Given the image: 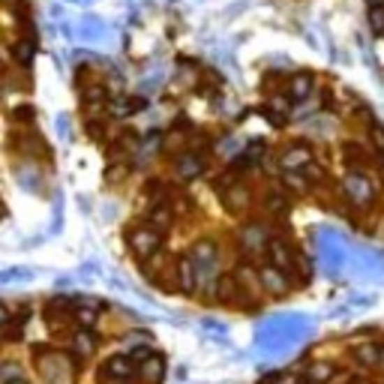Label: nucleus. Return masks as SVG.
Wrapping results in <instances>:
<instances>
[{
  "instance_id": "nucleus-8",
  "label": "nucleus",
  "mask_w": 384,
  "mask_h": 384,
  "mask_svg": "<svg viewBox=\"0 0 384 384\" xmlns=\"http://www.w3.org/2000/svg\"><path fill=\"white\" fill-rule=\"evenodd\" d=\"M201 171H205V163H201L198 156H192V154H184L177 159V175L184 177V180H192V177H198Z\"/></svg>"
},
{
  "instance_id": "nucleus-15",
  "label": "nucleus",
  "mask_w": 384,
  "mask_h": 384,
  "mask_svg": "<svg viewBox=\"0 0 384 384\" xmlns=\"http://www.w3.org/2000/svg\"><path fill=\"white\" fill-rule=\"evenodd\" d=\"M73 342H75V348L82 351V355H90V351L96 348V339H94V333H90V330H78Z\"/></svg>"
},
{
  "instance_id": "nucleus-17",
  "label": "nucleus",
  "mask_w": 384,
  "mask_h": 384,
  "mask_svg": "<svg viewBox=\"0 0 384 384\" xmlns=\"http://www.w3.org/2000/svg\"><path fill=\"white\" fill-rule=\"evenodd\" d=\"M369 27L376 30V34H384V6H369Z\"/></svg>"
},
{
  "instance_id": "nucleus-22",
  "label": "nucleus",
  "mask_w": 384,
  "mask_h": 384,
  "mask_svg": "<svg viewBox=\"0 0 384 384\" xmlns=\"http://www.w3.org/2000/svg\"><path fill=\"white\" fill-rule=\"evenodd\" d=\"M30 52H34V48H30V45H27V48H24V45H18V52H15V54H18V60H22V64H27Z\"/></svg>"
},
{
  "instance_id": "nucleus-4",
  "label": "nucleus",
  "mask_w": 384,
  "mask_h": 384,
  "mask_svg": "<svg viewBox=\"0 0 384 384\" xmlns=\"http://www.w3.org/2000/svg\"><path fill=\"white\" fill-rule=\"evenodd\" d=\"M177 282H180V291L184 295H192L198 288V265L192 256H180L177 261Z\"/></svg>"
},
{
  "instance_id": "nucleus-16",
  "label": "nucleus",
  "mask_w": 384,
  "mask_h": 384,
  "mask_svg": "<svg viewBox=\"0 0 384 384\" xmlns=\"http://www.w3.org/2000/svg\"><path fill=\"white\" fill-rule=\"evenodd\" d=\"M330 376H333V372H330L327 363H316V367L309 369V381H312V384H325Z\"/></svg>"
},
{
  "instance_id": "nucleus-12",
  "label": "nucleus",
  "mask_w": 384,
  "mask_h": 384,
  "mask_svg": "<svg viewBox=\"0 0 384 384\" xmlns=\"http://www.w3.org/2000/svg\"><path fill=\"white\" fill-rule=\"evenodd\" d=\"M141 372H147L150 384H159V381H163V372H165V360L159 357V355H154V357L145 363V367H141Z\"/></svg>"
},
{
  "instance_id": "nucleus-9",
  "label": "nucleus",
  "mask_w": 384,
  "mask_h": 384,
  "mask_svg": "<svg viewBox=\"0 0 384 384\" xmlns=\"http://www.w3.org/2000/svg\"><path fill=\"white\" fill-rule=\"evenodd\" d=\"M312 94V75L309 73H297L295 78H291V84H288V96L291 99H307Z\"/></svg>"
},
{
  "instance_id": "nucleus-24",
  "label": "nucleus",
  "mask_w": 384,
  "mask_h": 384,
  "mask_svg": "<svg viewBox=\"0 0 384 384\" xmlns=\"http://www.w3.org/2000/svg\"><path fill=\"white\" fill-rule=\"evenodd\" d=\"M267 384H270V381H267Z\"/></svg>"
},
{
  "instance_id": "nucleus-10",
  "label": "nucleus",
  "mask_w": 384,
  "mask_h": 384,
  "mask_svg": "<svg viewBox=\"0 0 384 384\" xmlns=\"http://www.w3.org/2000/svg\"><path fill=\"white\" fill-rule=\"evenodd\" d=\"M192 258H195L198 267H210L214 265V258H216V246L210 244V240H201V244L192 246Z\"/></svg>"
},
{
  "instance_id": "nucleus-7",
  "label": "nucleus",
  "mask_w": 384,
  "mask_h": 384,
  "mask_svg": "<svg viewBox=\"0 0 384 384\" xmlns=\"http://www.w3.org/2000/svg\"><path fill=\"white\" fill-rule=\"evenodd\" d=\"M309 159H312V150L307 145H295V147L286 150V156H282V168H286V171H297L300 165H307Z\"/></svg>"
},
{
  "instance_id": "nucleus-21",
  "label": "nucleus",
  "mask_w": 384,
  "mask_h": 384,
  "mask_svg": "<svg viewBox=\"0 0 384 384\" xmlns=\"http://www.w3.org/2000/svg\"><path fill=\"white\" fill-rule=\"evenodd\" d=\"M369 135H372V141H376V147H378L381 154H384V126H381V124H372Z\"/></svg>"
},
{
  "instance_id": "nucleus-14",
  "label": "nucleus",
  "mask_w": 384,
  "mask_h": 384,
  "mask_svg": "<svg viewBox=\"0 0 384 384\" xmlns=\"http://www.w3.org/2000/svg\"><path fill=\"white\" fill-rule=\"evenodd\" d=\"M355 357H357V363H363V367H378L381 351H378V346H360L355 351Z\"/></svg>"
},
{
  "instance_id": "nucleus-2",
  "label": "nucleus",
  "mask_w": 384,
  "mask_h": 384,
  "mask_svg": "<svg viewBox=\"0 0 384 384\" xmlns=\"http://www.w3.org/2000/svg\"><path fill=\"white\" fill-rule=\"evenodd\" d=\"M342 189H346V195L355 201V205H369L372 198H376V186H372V180L367 175H360V171H351L342 180Z\"/></svg>"
},
{
  "instance_id": "nucleus-18",
  "label": "nucleus",
  "mask_w": 384,
  "mask_h": 384,
  "mask_svg": "<svg viewBox=\"0 0 384 384\" xmlns=\"http://www.w3.org/2000/svg\"><path fill=\"white\" fill-rule=\"evenodd\" d=\"M282 180H286V186H288V189H295V192H307V184H303V177L297 175V171H286V175H282Z\"/></svg>"
},
{
  "instance_id": "nucleus-3",
  "label": "nucleus",
  "mask_w": 384,
  "mask_h": 384,
  "mask_svg": "<svg viewBox=\"0 0 384 384\" xmlns=\"http://www.w3.org/2000/svg\"><path fill=\"white\" fill-rule=\"evenodd\" d=\"M258 286L267 291V295H274V297H282L288 291V276H286V270H279L274 267L267 261L265 267H258Z\"/></svg>"
},
{
  "instance_id": "nucleus-19",
  "label": "nucleus",
  "mask_w": 384,
  "mask_h": 384,
  "mask_svg": "<svg viewBox=\"0 0 384 384\" xmlns=\"http://www.w3.org/2000/svg\"><path fill=\"white\" fill-rule=\"evenodd\" d=\"M235 282H237V279H231V276H222L219 288H216V295H219V297H231V295H235Z\"/></svg>"
},
{
  "instance_id": "nucleus-23",
  "label": "nucleus",
  "mask_w": 384,
  "mask_h": 384,
  "mask_svg": "<svg viewBox=\"0 0 384 384\" xmlns=\"http://www.w3.org/2000/svg\"><path fill=\"white\" fill-rule=\"evenodd\" d=\"M376 3H378V0H369V6H376Z\"/></svg>"
},
{
  "instance_id": "nucleus-6",
  "label": "nucleus",
  "mask_w": 384,
  "mask_h": 384,
  "mask_svg": "<svg viewBox=\"0 0 384 384\" xmlns=\"http://www.w3.org/2000/svg\"><path fill=\"white\" fill-rule=\"evenodd\" d=\"M103 372L105 376H111V378H117L120 384H124L126 378H133V372H135V367H133V357L129 355H115V357H108L105 363H103Z\"/></svg>"
},
{
  "instance_id": "nucleus-11",
  "label": "nucleus",
  "mask_w": 384,
  "mask_h": 384,
  "mask_svg": "<svg viewBox=\"0 0 384 384\" xmlns=\"http://www.w3.org/2000/svg\"><path fill=\"white\" fill-rule=\"evenodd\" d=\"M147 226H154L156 231H165V228L171 226V210H168V207H163V205L154 207V210H150V214H147Z\"/></svg>"
},
{
  "instance_id": "nucleus-13",
  "label": "nucleus",
  "mask_w": 384,
  "mask_h": 384,
  "mask_svg": "<svg viewBox=\"0 0 384 384\" xmlns=\"http://www.w3.org/2000/svg\"><path fill=\"white\" fill-rule=\"evenodd\" d=\"M96 309L99 307H75V321L82 325V330H94L96 327Z\"/></svg>"
},
{
  "instance_id": "nucleus-5",
  "label": "nucleus",
  "mask_w": 384,
  "mask_h": 384,
  "mask_svg": "<svg viewBox=\"0 0 384 384\" xmlns=\"http://www.w3.org/2000/svg\"><path fill=\"white\" fill-rule=\"evenodd\" d=\"M267 258H270V265L279 267V270H291V265H295V256H291V246L286 244V240H267Z\"/></svg>"
},
{
  "instance_id": "nucleus-20",
  "label": "nucleus",
  "mask_w": 384,
  "mask_h": 384,
  "mask_svg": "<svg viewBox=\"0 0 384 384\" xmlns=\"http://www.w3.org/2000/svg\"><path fill=\"white\" fill-rule=\"evenodd\" d=\"M288 105H291L288 96H274V99H270V111H276V115H286Z\"/></svg>"
},
{
  "instance_id": "nucleus-1",
  "label": "nucleus",
  "mask_w": 384,
  "mask_h": 384,
  "mask_svg": "<svg viewBox=\"0 0 384 384\" xmlns=\"http://www.w3.org/2000/svg\"><path fill=\"white\" fill-rule=\"evenodd\" d=\"M126 244L133 252L147 258V256H154V252H159V246H163V231H156L154 226H135V228H129Z\"/></svg>"
}]
</instances>
